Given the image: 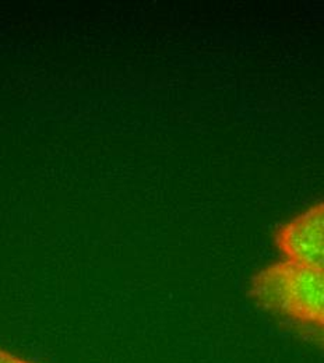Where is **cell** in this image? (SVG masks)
Listing matches in <instances>:
<instances>
[{
    "label": "cell",
    "instance_id": "cell-1",
    "mask_svg": "<svg viewBox=\"0 0 324 363\" xmlns=\"http://www.w3.org/2000/svg\"><path fill=\"white\" fill-rule=\"evenodd\" d=\"M247 295L267 312L324 327V269L277 262L250 278Z\"/></svg>",
    "mask_w": 324,
    "mask_h": 363
},
{
    "label": "cell",
    "instance_id": "cell-2",
    "mask_svg": "<svg viewBox=\"0 0 324 363\" xmlns=\"http://www.w3.org/2000/svg\"><path fill=\"white\" fill-rule=\"evenodd\" d=\"M276 245L288 260L324 269V203L278 228Z\"/></svg>",
    "mask_w": 324,
    "mask_h": 363
},
{
    "label": "cell",
    "instance_id": "cell-3",
    "mask_svg": "<svg viewBox=\"0 0 324 363\" xmlns=\"http://www.w3.org/2000/svg\"><path fill=\"white\" fill-rule=\"evenodd\" d=\"M0 363H33L30 361H26L23 358H18L17 355L0 348Z\"/></svg>",
    "mask_w": 324,
    "mask_h": 363
},
{
    "label": "cell",
    "instance_id": "cell-4",
    "mask_svg": "<svg viewBox=\"0 0 324 363\" xmlns=\"http://www.w3.org/2000/svg\"><path fill=\"white\" fill-rule=\"evenodd\" d=\"M315 337H316V340L324 347V327H316Z\"/></svg>",
    "mask_w": 324,
    "mask_h": 363
}]
</instances>
